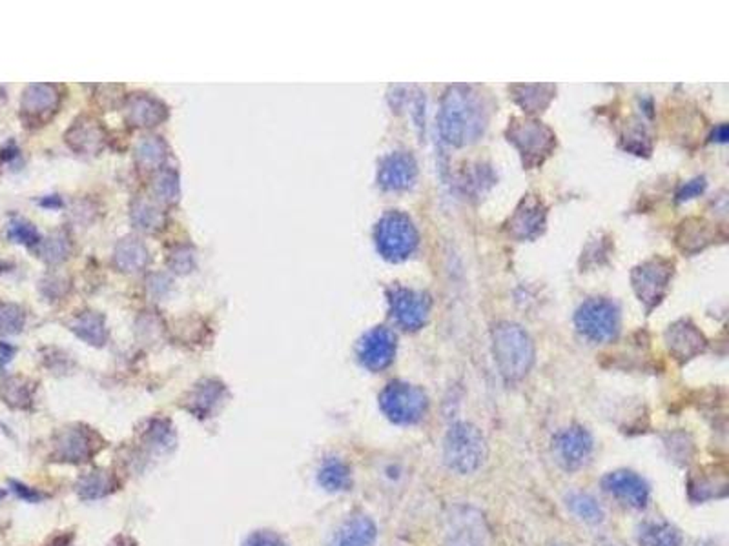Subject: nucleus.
I'll return each instance as SVG.
<instances>
[{
  "label": "nucleus",
  "instance_id": "nucleus-1",
  "mask_svg": "<svg viewBox=\"0 0 729 546\" xmlns=\"http://www.w3.org/2000/svg\"><path fill=\"white\" fill-rule=\"evenodd\" d=\"M488 124V107L483 96L470 86L447 89L439 109V129L452 146L476 142Z\"/></svg>",
  "mask_w": 729,
  "mask_h": 546
},
{
  "label": "nucleus",
  "instance_id": "nucleus-2",
  "mask_svg": "<svg viewBox=\"0 0 729 546\" xmlns=\"http://www.w3.org/2000/svg\"><path fill=\"white\" fill-rule=\"evenodd\" d=\"M492 351L501 375L521 379L534 362V344L529 333L514 322H499L492 329Z\"/></svg>",
  "mask_w": 729,
  "mask_h": 546
},
{
  "label": "nucleus",
  "instance_id": "nucleus-3",
  "mask_svg": "<svg viewBox=\"0 0 729 546\" xmlns=\"http://www.w3.org/2000/svg\"><path fill=\"white\" fill-rule=\"evenodd\" d=\"M377 251L390 262H399L410 257L419 242V233L412 218L403 211L385 213L374 231Z\"/></svg>",
  "mask_w": 729,
  "mask_h": 546
},
{
  "label": "nucleus",
  "instance_id": "nucleus-4",
  "mask_svg": "<svg viewBox=\"0 0 729 546\" xmlns=\"http://www.w3.org/2000/svg\"><path fill=\"white\" fill-rule=\"evenodd\" d=\"M487 457V442L481 431L467 422L454 424L445 437V462L457 473L476 471Z\"/></svg>",
  "mask_w": 729,
  "mask_h": 546
},
{
  "label": "nucleus",
  "instance_id": "nucleus-5",
  "mask_svg": "<svg viewBox=\"0 0 729 546\" xmlns=\"http://www.w3.org/2000/svg\"><path fill=\"white\" fill-rule=\"evenodd\" d=\"M574 322L587 340L609 342L620 331V309L616 302L605 297H590L576 309Z\"/></svg>",
  "mask_w": 729,
  "mask_h": 546
},
{
  "label": "nucleus",
  "instance_id": "nucleus-6",
  "mask_svg": "<svg viewBox=\"0 0 729 546\" xmlns=\"http://www.w3.org/2000/svg\"><path fill=\"white\" fill-rule=\"evenodd\" d=\"M507 136L521 153L527 167L539 166L556 147V135L552 129L534 118H512Z\"/></svg>",
  "mask_w": 729,
  "mask_h": 546
},
{
  "label": "nucleus",
  "instance_id": "nucleus-7",
  "mask_svg": "<svg viewBox=\"0 0 729 546\" xmlns=\"http://www.w3.org/2000/svg\"><path fill=\"white\" fill-rule=\"evenodd\" d=\"M383 413L397 424H414L423 419L428 408L426 393L408 382L392 380L379 395Z\"/></svg>",
  "mask_w": 729,
  "mask_h": 546
},
{
  "label": "nucleus",
  "instance_id": "nucleus-8",
  "mask_svg": "<svg viewBox=\"0 0 729 546\" xmlns=\"http://www.w3.org/2000/svg\"><path fill=\"white\" fill-rule=\"evenodd\" d=\"M673 277V262L662 257L638 264L631 273V282L636 297L651 311L662 302Z\"/></svg>",
  "mask_w": 729,
  "mask_h": 546
},
{
  "label": "nucleus",
  "instance_id": "nucleus-9",
  "mask_svg": "<svg viewBox=\"0 0 729 546\" xmlns=\"http://www.w3.org/2000/svg\"><path fill=\"white\" fill-rule=\"evenodd\" d=\"M388 302L394 320L403 329L416 331L426 324L432 308V300L426 293L397 286L390 289Z\"/></svg>",
  "mask_w": 729,
  "mask_h": 546
},
{
  "label": "nucleus",
  "instance_id": "nucleus-10",
  "mask_svg": "<svg viewBox=\"0 0 729 546\" xmlns=\"http://www.w3.org/2000/svg\"><path fill=\"white\" fill-rule=\"evenodd\" d=\"M552 453L563 470H580L592 453V439L581 426L563 428L552 439Z\"/></svg>",
  "mask_w": 729,
  "mask_h": 546
},
{
  "label": "nucleus",
  "instance_id": "nucleus-11",
  "mask_svg": "<svg viewBox=\"0 0 729 546\" xmlns=\"http://www.w3.org/2000/svg\"><path fill=\"white\" fill-rule=\"evenodd\" d=\"M395 335L385 326L366 331L357 344V359L370 371H381L394 360Z\"/></svg>",
  "mask_w": 729,
  "mask_h": 546
},
{
  "label": "nucleus",
  "instance_id": "nucleus-12",
  "mask_svg": "<svg viewBox=\"0 0 729 546\" xmlns=\"http://www.w3.org/2000/svg\"><path fill=\"white\" fill-rule=\"evenodd\" d=\"M547 206L538 195H527L508 218V231L519 240H532L543 233Z\"/></svg>",
  "mask_w": 729,
  "mask_h": 546
},
{
  "label": "nucleus",
  "instance_id": "nucleus-13",
  "mask_svg": "<svg viewBox=\"0 0 729 546\" xmlns=\"http://www.w3.org/2000/svg\"><path fill=\"white\" fill-rule=\"evenodd\" d=\"M603 490L614 497L618 502H621L623 506L640 510L649 502V486L647 482L627 470H620V471H612L607 473L601 480Z\"/></svg>",
  "mask_w": 729,
  "mask_h": 546
},
{
  "label": "nucleus",
  "instance_id": "nucleus-14",
  "mask_svg": "<svg viewBox=\"0 0 729 546\" xmlns=\"http://www.w3.org/2000/svg\"><path fill=\"white\" fill-rule=\"evenodd\" d=\"M417 177L416 158L406 151H394L379 164L377 182L383 189L399 191L414 184Z\"/></svg>",
  "mask_w": 729,
  "mask_h": 546
},
{
  "label": "nucleus",
  "instance_id": "nucleus-15",
  "mask_svg": "<svg viewBox=\"0 0 729 546\" xmlns=\"http://www.w3.org/2000/svg\"><path fill=\"white\" fill-rule=\"evenodd\" d=\"M60 102V95L55 86L49 84H33L24 91L22 96V113L26 118L33 122H42L51 116Z\"/></svg>",
  "mask_w": 729,
  "mask_h": 546
},
{
  "label": "nucleus",
  "instance_id": "nucleus-16",
  "mask_svg": "<svg viewBox=\"0 0 729 546\" xmlns=\"http://www.w3.org/2000/svg\"><path fill=\"white\" fill-rule=\"evenodd\" d=\"M665 340L669 349L678 359H691L705 348V339L702 331L696 329L689 320H678L669 326L665 333Z\"/></svg>",
  "mask_w": 729,
  "mask_h": 546
},
{
  "label": "nucleus",
  "instance_id": "nucleus-17",
  "mask_svg": "<svg viewBox=\"0 0 729 546\" xmlns=\"http://www.w3.org/2000/svg\"><path fill=\"white\" fill-rule=\"evenodd\" d=\"M374 541L375 524L364 515H354L337 528L328 546H372Z\"/></svg>",
  "mask_w": 729,
  "mask_h": 546
},
{
  "label": "nucleus",
  "instance_id": "nucleus-18",
  "mask_svg": "<svg viewBox=\"0 0 729 546\" xmlns=\"http://www.w3.org/2000/svg\"><path fill=\"white\" fill-rule=\"evenodd\" d=\"M102 129L98 122L89 118H80L73 124V127L66 133V142L71 144L77 151H98L102 146Z\"/></svg>",
  "mask_w": 729,
  "mask_h": 546
},
{
  "label": "nucleus",
  "instance_id": "nucleus-19",
  "mask_svg": "<svg viewBox=\"0 0 729 546\" xmlns=\"http://www.w3.org/2000/svg\"><path fill=\"white\" fill-rule=\"evenodd\" d=\"M128 118L135 126H155L166 118V107L146 95H137L128 104Z\"/></svg>",
  "mask_w": 729,
  "mask_h": 546
},
{
  "label": "nucleus",
  "instance_id": "nucleus-20",
  "mask_svg": "<svg viewBox=\"0 0 729 546\" xmlns=\"http://www.w3.org/2000/svg\"><path fill=\"white\" fill-rule=\"evenodd\" d=\"M514 98L516 102L525 109V111H541L545 106H549L556 87L549 84H521L514 86Z\"/></svg>",
  "mask_w": 729,
  "mask_h": 546
},
{
  "label": "nucleus",
  "instance_id": "nucleus-21",
  "mask_svg": "<svg viewBox=\"0 0 729 546\" xmlns=\"http://www.w3.org/2000/svg\"><path fill=\"white\" fill-rule=\"evenodd\" d=\"M319 484L328 491H343L352 484V473L346 462L337 457L326 459L319 470Z\"/></svg>",
  "mask_w": 729,
  "mask_h": 546
},
{
  "label": "nucleus",
  "instance_id": "nucleus-22",
  "mask_svg": "<svg viewBox=\"0 0 729 546\" xmlns=\"http://www.w3.org/2000/svg\"><path fill=\"white\" fill-rule=\"evenodd\" d=\"M640 546H682L680 533L667 522L651 521L640 530Z\"/></svg>",
  "mask_w": 729,
  "mask_h": 546
},
{
  "label": "nucleus",
  "instance_id": "nucleus-23",
  "mask_svg": "<svg viewBox=\"0 0 729 546\" xmlns=\"http://www.w3.org/2000/svg\"><path fill=\"white\" fill-rule=\"evenodd\" d=\"M115 258H117V264H118L122 269H126V271H135V269H139V268L144 266V262H146L148 257H146V249H144L142 244L135 242L133 238H126V240H122V242L118 244L117 253H115Z\"/></svg>",
  "mask_w": 729,
  "mask_h": 546
},
{
  "label": "nucleus",
  "instance_id": "nucleus-24",
  "mask_svg": "<svg viewBox=\"0 0 729 546\" xmlns=\"http://www.w3.org/2000/svg\"><path fill=\"white\" fill-rule=\"evenodd\" d=\"M569 506L580 519H583L587 522H596V521H600L603 517V511L598 506V502L592 497L583 495V493L570 495L569 497Z\"/></svg>",
  "mask_w": 729,
  "mask_h": 546
},
{
  "label": "nucleus",
  "instance_id": "nucleus-25",
  "mask_svg": "<svg viewBox=\"0 0 729 546\" xmlns=\"http://www.w3.org/2000/svg\"><path fill=\"white\" fill-rule=\"evenodd\" d=\"M75 329L78 331L80 337H84L86 340H91V344H100L106 339L104 324H102L100 317H97L95 313H87V315L80 317L78 322L75 324Z\"/></svg>",
  "mask_w": 729,
  "mask_h": 546
},
{
  "label": "nucleus",
  "instance_id": "nucleus-26",
  "mask_svg": "<svg viewBox=\"0 0 729 546\" xmlns=\"http://www.w3.org/2000/svg\"><path fill=\"white\" fill-rule=\"evenodd\" d=\"M164 155H166V146L155 136H148L142 144H139V149H137L139 160L148 166L160 164Z\"/></svg>",
  "mask_w": 729,
  "mask_h": 546
},
{
  "label": "nucleus",
  "instance_id": "nucleus-27",
  "mask_svg": "<svg viewBox=\"0 0 729 546\" xmlns=\"http://www.w3.org/2000/svg\"><path fill=\"white\" fill-rule=\"evenodd\" d=\"M22 311L15 306H2L0 308V331L4 333H11L20 329L22 326Z\"/></svg>",
  "mask_w": 729,
  "mask_h": 546
},
{
  "label": "nucleus",
  "instance_id": "nucleus-28",
  "mask_svg": "<svg viewBox=\"0 0 729 546\" xmlns=\"http://www.w3.org/2000/svg\"><path fill=\"white\" fill-rule=\"evenodd\" d=\"M242 546H288L281 535L270 530H259L246 537Z\"/></svg>",
  "mask_w": 729,
  "mask_h": 546
},
{
  "label": "nucleus",
  "instance_id": "nucleus-29",
  "mask_svg": "<svg viewBox=\"0 0 729 546\" xmlns=\"http://www.w3.org/2000/svg\"><path fill=\"white\" fill-rule=\"evenodd\" d=\"M9 237L16 242H24V244H35L38 240V233L35 231V228L27 222H20L15 220L9 226Z\"/></svg>",
  "mask_w": 729,
  "mask_h": 546
},
{
  "label": "nucleus",
  "instance_id": "nucleus-30",
  "mask_svg": "<svg viewBox=\"0 0 729 546\" xmlns=\"http://www.w3.org/2000/svg\"><path fill=\"white\" fill-rule=\"evenodd\" d=\"M703 189H705V178H703V177H696V178L685 182V184L678 189L676 197H678L680 202H683V200H689V198L698 197L700 193H703Z\"/></svg>",
  "mask_w": 729,
  "mask_h": 546
},
{
  "label": "nucleus",
  "instance_id": "nucleus-31",
  "mask_svg": "<svg viewBox=\"0 0 729 546\" xmlns=\"http://www.w3.org/2000/svg\"><path fill=\"white\" fill-rule=\"evenodd\" d=\"M716 135V138L714 140H718V142H725V138H727V129H725V124H720L718 126V129H716V133H713V136Z\"/></svg>",
  "mask_w": 729,
  "mask_h": 546
},
{
  "label": "nucleus",
  "instance_id": "nucleus-32",
  "mask_svg": "<svg viewBox=\"0 0 729 546\" xmlns=\"http://www.w3.org/2000/svg\"><path fill=\"white\" fill-rule=\"evenodd\" d=\"M4 495H5V491H2V490H0V499H2Z\"/></svg>",
  "mask_w": 729,
  "mask_h": 546
}]
</instances>
